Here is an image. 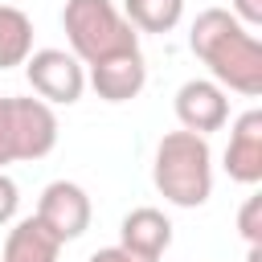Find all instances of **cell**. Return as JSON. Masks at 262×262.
Returning a JSON list of instances; mask_svg holds the SVG:
<instances>
[{"instance_id":"6da1fadb","label":"cell","mask_w":262,"mask_h":262,"mask_svg":"<svg viewBox=\"0 0 262 262\" xmlns=\"http://www.w3.org/2000/svg\"><path fill=\"white\" fill-rule=\"evenodd\" d=\"M188 49L209 66L217 86H229L246 98L262 94V41L229 8H205L192 20Z\"/></svg>"},{"instance_id":"7a4b0ae2","label":"cell","mask_w":262,"mask_h":262,"mask_svg":"<svg viewBox=\"0 0 262 262\" xmlns=\"http://www.w3.org/2000/svg\"><path fill=\"white\" fill-rule=\"evenodd\" d=\"M151 180L176 209H196L213 192V151L196 131H168L156 147Z\"/></svg>"},{"instance_id":"3957f363","label":"cell","mask_w":262,"mask_h":262,"mask_svg":"<svg viewBox=\"0 0 262 262\" xmlns=\"http://www.w3.org/2000/svg\"><path fill=\"white\" fill-rule=\"evenodd\" d=\"M61 25H66V37H70V53L82 66H98L106 57L139 49L135 25L111 0H66Z\"/></svg>"},{"instance_id":"277c9868","label":"cell","mask_w":262,"mask_h":262,"mask_svg":"<svg viewBox=\"0 0 262 262\" xmlns=\"http://www.w3.org/2000/svg\"><path fill=\"white\" fill-rule=\"evenodd\" d=\"M25 78L33 86V94L41 102H57V106H74L86 90V70L74 53L66 49H37L25 57Z\"/></svg>"},{"instance_id":"5b68a950","label":"cell","mask_w":262,"mask_h":262,"mask_svg":"<svg viewBox=\"0 0 262 262\" xmlns=\"http://www.w3.org/2000/svg\"><path fill=\"white\" fill-rule=\"evenodd\" d=\"M37 217H41L61 242H74V237H82V233L90 229L94 209H90V196H86L82 184H74V180H53V184H45V192H41V201H37Z\"/></svg>"},{"instance_id":"8992f818","label":"cell","mask_w":262,"mask_h":262,"mask_svg":"<svg viewBox=\"0 0 262 262\" xmlns=\"http://www.w3.org/2000/svg\"><path fill=\"white\" fill-rule=\"evenodd\" d=\"M176 119L184 131H196V135H209V131H221L229 123V98L225 90L213 82V78H188L180 90H176V102H172Z\"/></svg>"},{"instance_id":"52a82bcc","label":"cell","mask_w":262,"mask_h":262,"mask_svg":"<svg viewBox=\"0 0 262 262\" xmlns=\"http://www.w3.org/2000/svg\"><path fill=\"white\" fill-rule=\"evenodd\" d=\"M16 111V160H41L57 147V115L41 98H12Z\"/></svg>"},{"instance_id":"ba28073f","label":"cell","mask_w":262,"mask_h":262,"mask_svg":"<svg viewBox=\"0 0 262 262\" xmlns=\"http://www.w3.org/2000/svg\"><path fill=\"white\" fill-rule=\"evenodd\" d=\"M225 172L237 184L262 180V111H246L233 119L229 147H225Z\"/></svg>"},{"instance_id":"9c48e42d","label":"cell","mask_w":262,"mask_h":262,"mask_svg":"<svg viewBox=\"0 0 262 262\" xmlns=\"http://www.w3.org/2000/svg\"><path fill=\"white\" fill-rule=\"evenodd\" d=\"M143 82H147V66H143V53H139V49L90 66V86H94V94L106 98V102H131V98L143 90Z\"/></svg>"},{"instance_id":"30bf717a","label":"cell","mask_w":262,"mask_h":262,"mask_svg":"<svg viewBox=\"0 0 262 262\" xmlns=\"http://www.w3.org/2000/svg\"><path fill=\"white\" fill-rule=\"evenodd\" d=\"M119 246L131 250V254H139V258L160 262L164 250L172 246V221H168L160 209H151V205L131 209V213L123 217V225H119Z\"/></svg>"},{"instance_id":"8fae6325","label":"cell","mask_w":262,"mask_h":262,"mask_svg":"<svg viewBox=\"0 0 262 262\" xmlns=\"http://www.w3.org/2000/svg\"><path fill=\"white\" fill-rule=\"evenodd\" d=\"M61 246H66V242L33 213V217H25V221H16V225L8 229L0 262H57Z\"/></svg>"},{"instance_id":"7c38bea8","label":"cell","mask_w":262,"mask_h":262,"mask_svg":"<svg viewBox=\"0 0 262 262\" xmlns=\"http://www.w3.org/2000/svg\"><path fill=\"white\" fill-rule=\"evenodd\" d=\"M29 53H33V20L20 8L0 4V70L25 66Z\"/></svg>"},{"instance_id":"4fadbf2b","label":"cell","mask_w":262,"mask_h":262,"mask_svg":"<svg viewBox=\"0 0 262 262\" xmlns=\"http://www.w3.org/2000/svg\"><path fill=\"white\" fill-rule=\"evenodd\" d=\"M123 16L139 33H172L184 16V0H123Z\"/></svg>"},{"instance_id":"5bb4252c","label":"cell","mask_w":262,"mask_h":262,"mask_svg":"<svg viewBox=\"0 0 262 262\" xmlns=\"http://www.w3.org/2000/svg\"><path fill=\"white\" fill-rule=\"evenodd\" d=\"M4 164H16V111L8 94H0V168Z\"/></svg>"},{"instance_id":"9a60e30c","label":"cell","mask_w":262,"mask_h":262,"mask_svg":"<svg viewBox=\"0 0 262 262\" xmlns=\"http://www.w3.org/2000/svg\"><path fill=\"white\" fill-rule=\"evenodd\" d=\"M237 229L250 246H262V196H246V205L237 213Z\"/></svg>"},{"instance_id":"2e32d148","label":"cell","mask_w":262,"mask_h":262,"mask_svg":"<svg viewBox=\"0 0 262 262\" xmlns=\"http://www.w3.org/2000/svg\"><path fill=\"white\" fill-rule=\"evenodd\" d=\"M16 205H20V192H16L12 176L0 172V225H8V221L16 217Z\"/></svg>"},{"instance_id":"e0dca14e","label":"cell","mask_w":262,"mask_h":262,"mask_svg":"<svg viewBox=\"0 0 262 262\" xmlns=\"http://www.w3.org/2000/svg\"><path fill=\"white\" fill-rule=\"evenodd\" d=\"M229 12H233L246 29L262 25V0H233V4H229Z\"/></svg>"},{"instance_id":"ac0fdd59","label":"cell","mask_w":262,"mask_h":262,"mask_svg":"<svg viewBox=\"0 0 262 262\" xmlns=\"http://www.w3.org/2000/svg\"><path fill=\"white\" fill-rule=\"evenodd\" d=\"M86 262H151V258H139V254L123 250V246H106V250H94Z\"/></svg>"}]
</instances>
